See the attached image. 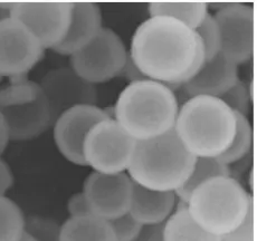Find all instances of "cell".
<instances>
[{
    "label": "cell",
    "instance_id": "cell-1",
    "mask_svg": "<svg viewBox=\"0 0 257 241\" xmlns=\"http://www.w3.org/2000/svg\"><path fill=\"white\" fill-rule=\"evenodd\" d=\"M148 80L181 86L204 65L205 53L195 31L169 17H150L135 32L128 54Z\"/></svg>",
    "mask_w": 257,
    "mask_h": 241
},
{
    "label": "cell",
    "instance_id": "cell-2",
    "mask_svg": "<svg viewBox=\"0 0 257 241\" xmlns=\"http://www.w3.org/2000/svg\"><path fill=\"white\" fill-rule=\"evenodd\" d=\"M179 104L171 88L145 80L130 83L118 96L114 120L136 141L150 140L175 129Z\"/></svg>",
    "mask_w": 257,
    "mask_h": 241
},
{
    "label": "cell",
    "instance_id": "cell-3",
    "mask_svg": "<svg viewBox=\"0 0 257 241\" xmlns=\"http://www.w3.org/2000/svg\"><path fill=\"white\" fill-rule=\"evenodd\" d=\"M195 161L171 130L150 140L137 141L127 175L142 188L176 192L189 178Z\"/></svg>",
    "mask_w": 257,
    "mask_h": 241
},
{
    "label": "cell",
    "instance_id": "cell-4",
    "mask_svg": "<svg viewBox=\"0 0 257 241\" xmlns=\"http://www.w3.org/2000/svg\"><path fill=\"white\" fill-rule=\"evenodd\" d=\"M174 130L195 157H219L234 139L235 113L219 98L191 97L179 109Z\"/></svg>",
    "mask_w": 257,
    "mask_h": 241
},
{
    "label": "cell",
    "instance_id": "cell-5",
    "mask_svg": "<svg viewBox=\"0 0 257 241\" xmlns=\"http://www.w3.org/2000/svg\"><path fill=\"white\" fill-rule=\"evenodd\" d=\"M186 208L197 224L220 238L238 227L253 205L250 195L238 181L220 176L198 186Z\"/></svg>",
    "mask_w": 257,
    "mask_h": 241
},
{
    "label": "cell",
    "instance_id": "cell-6",
    "mask_svg": "<svg viewBox=\"0 0 257 241\" xmlns=\"http://www.w3.org/2000/svg\"><path fill=\"white\" fill-rule=\"evenodd\" d=\"M0 115L14 141L34 140L53 125L46 96L32 81H17L0 91Z\"/></svg>",
    "mask_w": 257,
    "mask_h": 241
},
{
    "label": "cell",
    "instance_id": "cell-7",
    "mask_svg": "<svg viewBox=\"0 0 257 241\" xmlns=\"http://www.w3.org/2000/svg\"><path fill=\"white\" fill-rule=\"evenodd\" d=\"M137 141L108 117L88 132L83 145L85 165L103 174L124 173L132 160Z\"/></svg>",
    "mask_w": 257,
    "mask_h": 241
},
{
    "label": "cell",
    "instance_id": "cell-8",
    "mask_svg": "<svg viewBox=\"0 0 257 241\" xmlns=\"http://www.w3.org/2000/svg\"><path fill=\"white\" fill-rule=\"evenodd\" d=\"M128 54L112 29L102 28L96 37L71 56V68L91 84H101L118 76Z\"/></svg>",
    "mask_w": 257,
    "mask_h": 241
},
{
    "label": "cell",
    "instance_id": "cell-9",
    "mask_svg": "<svg viewBox=\"0 0 257 241\" xmlns=\"http://www.w3.org/2000/svg\"><path fill=\"white\" fill-rule=\"evenodd\" d=\"M44 51L24 24L11 16L0 19V75H25L41 62Z\"/></svg>",
    "mask_w": 257,
    "mask_h": 241
},
{
    "label": "cell",
    "instance_id": "cell-10",
    "mask_svg": "<svg viewBox=\"0 0 257 241\" xmlns=\"http://www.w3.org/2000/svg\"><path fill=\"white\" fill-rule=\"evenodd\" d=\"M220 33V54L239 65L254 52V9L246 4H224L212 15Z\"/></svg>",
    "mask_w": 257,
    "mask_h": 241
},
{
    "label": "cell",
    "instance_id": "cell-11",
    "mask_svg": "<svg viewBox=\"0 0 257 241\" xmlns=\"http://www.w3.org/2000/svg\"><path fill=\"white\" fill-rule=\"evenodd\" d=\"M72 8L71 3H18L13 4L9 16L24 24L44 49H53L66 35Z\"/></svg>",
    "mask_w": 257,
    "mask_h": 241
},
{
    "label": "cell",
    "instance_id": "cell-12",
    "mask_svg": "<svg viewBox=\"0 0 257 241\" xmlns=\"http://www.w3.org/2000/svg\"><path fill=\"white\" fill-rule=\"evenodd\" d=\"M133 182L125 172L103 174L93 172L84 182L83 194L95 217L111 221L128 213Z\"/></svg>",
    "mask_w": 257,
    "mask_h": 241
},
{
    "label": "cell",
    "instance_id": "cell-13",
    "mask_svg": "<svg viewBox=\"0 0 257 241\" xmlns=\"http://www.w3.org/2000/svg\"><path fill=\"white\" fill-rule=\"evenodd\" d=\"M111 117L96 105H78L65 111L54 122V141L61 154L71 163L86 166L83 145L94 125Z\"/></svg>",
    "mask_w": 257,
    "mask_h": 241
},
{
    "label": "cell",
    "instance_id": "cell-14",
    "mask_svg": "<svg viewBox=\"0 0 257 241\" xmlns=\"http://www.w3.org/2000/svg\"><path fill=\"white\" fill-rule=\"evenodd\" d=\"M39 86L51 109L53 124L67 110L78 105H96L95 85L83 80L71 67H58L43 77Z\"/></svg>",
    "mask_w": 257,
    "mask_h": 241
},
{
    "label": "cell",
    "instance_id": "cell-15",
    "mask_svg": "<svg viewBox=\"0 0 257 241\" xmlns=\"http://www.w3.org/2000/svg\"><path fill=\"white\" fill-rule=\"evenodd\" d=\"M238 80L236 64L219 54L211 61L205 62L200 71L181 86L189 98L197 96L219 98Z\"/></svg>",
    "mask_w": 257,
    "mask_h": 241
},
{
    "label": "cell",
    "instance_id": "cell-16",
    "mask_svg": "<svg viewBox=\"0 0 257 241\" xmlns=\"http://www.w3.org/2000/svg\"><path fill=\"white\" fill-rule=\"evenodd\" d=\"M102 28L101 8L96 4L74 3L70 27L63 41L53 51L72 56L87 46Z\"/></svg>",
    "mask_w": 257,
    "mask_h": 241
},
{
    "label": "cell",
    "instance_id": "cell-17",
    "mask_svg": "<svg viewBox=\"0 0 257 241\" xmlns=\"http://www.w3.org/2000/svg\"><path fill=\"white\" fill-rule=\"evenodd\" d=\"M176 202L175 192L153 191L133 183L128 213L142 225L162 224L174 213Z\"/></svg>",
    "mask_w": 257,
    "mask_h": 241
},
{
    "label": "cell",
    "instance_id": "cell-18",
    "mask_svg": "<svg viewBox=\"0 0 257 241\" xmlns=\"http://www.w3.org/2000/svg\"><path fill=\"white\" fill-rule=\"evenodd\" d=\"M58 241H116L110 222L95 215L70 218L61 225Z\"/></svg>",
    "mask_w": 257,
    "mask_h": 241
},
{
    "label": "cell",
    "instance_id": "cell-19",
    "mask_svg": "<svg viewBox=\"0 0 257 241\" xmlns=\"http://www.w3.org/2000/svg\"><path fill=\"white\" fill-rule=\"evenodd\" d=\"M162 241H220V238L207 232L195 222L187 208H181L165 222Z\"/></svg>",
    "mask_w": 257,
    "mask_h": 241
},
{
    "label": "cell",
    "instance_id": "cell-20",
    "mask_svg": "<svg viewBox=\"0 0 257 241\" xmlns=\"http://www.w3.org/2000/svg\"><path fill=\"white\" fill-rule=\"evenodd\" d=\"M148 12L150 17H169L195 31L208 15V5L206 3H151Z\"/></svg>",
    "mask_w": 257,
    "mask_h": 241
},
{
    "label": "cell",
    "instance_id": "cell-21",
    "mask_svg": "<svg viewBox=\"0 0 257 241\" xmlns=\"http://www.w3.org/2000/svg\"><path fill=\"white\" fill-rule=\"evenodd\" d=\"M220 176H230L229 166L222 163L218 157H196L189 178L179 190L176 191L177 199L187 203L190 194L205 182Z\"/></svg>",
    "mask_w": 257,
    "mask_h": 241
},
{
    "label": "cell",
    "instance_id": "cell-22",
    "mask_svg": "<svg viewBox=\"0 0 257 241\" xmlns=\"http://www.w3.org/2000/svg\"><path fill=\"white\" fill-rule=\"evenodd\" d=\"M236 131L234 139L224 153L218 159L226 165L234 164L248 155L253 144V129L246 116L235 113Z\"/></svg>",
    "mask_w": 257,
    "mask_h": 241
},
{
    "label": "cell",
    "instance_id": "cell-23",
    "mask_svg": "<svg viewBox=\"0 0 257 241\" xmlns=\"http://www.w3.org/2000/svg\"><path fill=\"white\" fill-rule=\"evenodd\" d=\"M25 217L17 203L0 196V241H19L24 233Z\"/></svg>",
    "mask_w": 257,
    "mask_h": 241
},
{
    "label": "cell",
    "instance_id": "cell-24",
    "mask_svg": "<svg viewBox=\"0 0 257 241\" xmlns=\"http://www.w3.org/2000/svg\"><path fill=\"white\" fill-rule=\"evenodd\" d=\"M195 33L200 39L201 45L204 47L206 62L211 61L212 58L220 54V33L212 15L208 14L198 27L195 29Z\"/></svg>",
    "mask_w": 257,
    "mask_h": 241
},
{
    "label": "cell",
    "instance_id": "cell-25",
    "mask_svg": "<svg viewBox=\"0 0 257 241\" xmlns=\"http://www.w3.org/2000/svg\"><path fill=\"white\" fill-rule=\"evenodd\" d=\"M24 231L37 241H58L61 225L48 218L31 217L25 219Z\"/></svg>",
    "mask_w": 257,
    "mask_h": 241
},
{
    "label": "cell",
    "instance_id": "cell-26",
    "mask_svg": "<svg viewBox=\"0 0 257 241\" xmlns=\"http://www.w3.org/2000/svg\"><path fill=\"white\" fill-rule=\"evenodd\" d=\"M219 100L234 113L246 117L248 115L250 110L249 90L240 80L237 81L235 85L231 86L225 94H222Z\"/></svg>",
    "mask_w": 257,
    "mask_h": 241
},
{
    "label": "cell",
    "instance_id": "cell-27",
    "mask_svg": "<svg viewBox=\"0 0 257 241\" xmlns=\"http://www.w3.org/2000/svg\"><path fill=\"white\" fill-rule=\"evenodd\" d=\"M116 241H133L140 232L142 224L133 219L130 213L108 221Z\"/></svg>",
    "mask_w": 257,
    "mask_h": 241
},
{
    "label": "cell",
    "instance_id": "cell-28",
    "mask_svg": "<svg viewBox=\"0 0 257 241\" xmlns=\"http://www.w3.org/2000/svg\"><path fill=\"white\" fill-rule=\"evenodd\" d=\"M220 241H254V220L251 209L245 220L235 230L220 237Z\"/></svg>",
    "mask_w": 257,
    "mask_h": 241
},
{
    "label": "cell",
    "instance_id": "cell-29",
    "mask_svg": "<svg viewBox=\"0 0 257 241\" xmlns=\"http://www.w3.org/2000/svg\"><path fill=\"white\" fill-rule=\"evenodd\" d=\"M67 210L70 213V218H81L86 215H92L90 205L83 192L74 194L71 196L67 203Z\"/></svg>",
    "mask_w": 257,
    "mask_h": 241
},
{
    "label": "cell",
    "instance_id": "cell-30",
    "mask_svg": "<svg viewBox=\"0 0 257 241\" xmlns=\"http://www.w3.org/2000/svg\"><path fill=\"white\" fill-rule=\"evenodd\" d=\"M164 225L165 223L142 225L140 232L133 241H162L164 240Z\"/></svg>",
    "mask_w": 257,
    "mask_h": 241
},
{
    "label": "cell",
    "instance_id": "cell-31",
    "mask_svg": "<svg viewBox=\"0 0 257 241\" xmlns=\"http://www.w3.org/2000/svg\"><path fill=\"white\" fill-rule=\"evenodd\" d=\"M118 76L124 77L125 80H127L130 83H135V82H140V81H145L148 80V78L143 75L141 71L138 68L133 61L131 60L130 55L127 56V60L125 62L124 67L122 68L121 73L118 74Z\"/></svg>",
    "mask_w": 257,
    "mask_h": 241
},
{
    "label": "cell",
    "instance_id": "cell-32",
    "mask_svg": "<svg viewBox=\"0 0 257 241\" xmlns=\"http://www.w3.org/2000/svg\"><path fill=\"white\" fill-rule=\"evenodd\" d=\"M14 184V175L9 165L0 157V196L6 195Z\"/></svg>",
    "mask_w": 257,
    "mask_h": 241
},
{
    "label": "cell",
    "instance_id": "cell-33",
    "mask_svg": "<svg viewBox=\"0 0 257 241\" xmlns=\"http://www.w3.org/2000/svg\"><path fill=\"white\" fill-rule=\"evenodd\" d=\"M11 141V130H9L7 122L5 121L2 115H0V157L4 154V152L7 150L8 144Z\"/></svg>",
    "mask_w": 257,
    "mask_h": 241
},
{
    "label": "cell",
    "instance_id": "cell-34",
    "mask_svg": "<svg viewBox=\"0 0 257 241\" xmlns=\"http://www.w3.org/2000/svg\"><path fill=\"white\" fill-rule=\"evenodd\" d=\"M19 241H37V240L34 238V237H32L31 234H28L27 232H25V231H24L22 238H21V240H19Z\"/></svg>",
    "mask_w": 257,
    "mask_h": 241
}]
</instances>
